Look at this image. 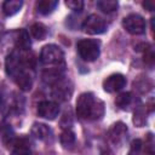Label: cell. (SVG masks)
I'll return each instance as SVG.
<instances>
[{"instance_id":"1","label":"cell","mask_w":155,"mask_h":155,"mask_svg":"<svg viewBox=\"0 0 155 155\" xmlns=\"http://www.w3.org/2000/svg\"><path fill=\"white\" fill-rule=\"evenodd\" d=\"M76 115L82 120H99L104 115V103L91 92H84L76 101Z\"/></svg>"},{"instance_id":"9","label":"cell","mask_w":155,"mask_h":155,"mask_svg":"<svg viewBox=\"0 0 155 155\" xmlns=\"http://www.w3.org/2000/svg\"><path fill=\"white\" fill-rule=\"evenodd\" d=\"M126 78L122 74H111L103 81V88L105 92L115 93L121 91L126 86Z\"/></svg>"},{"instance_id":"5","label":"cell","mask_w":155,"mask_h":155,"mask_svg":"<svg viewBox=\"0 0 155 155\" xmlns=\"http://www.w3.org/2000/svg\"><path fill=\"white\" fill-rule=\"evenodd\" d=\"M107 23L105 21L97 16V15H90L82 23V29L85 33L90 34V35H98V34H102L107 30Z\"/></svg>"},{"instance_id":"15","label":"cell","mask_w":155,"mask_h":155,"mask_svg":"<svg viewBox=\"0 0 155 155\" xmlns=\"http://www.w3.org/2000/svg\"><path fill=\"white\" fill-rule=\"evenodd\" d=\"M11 155H31L30 147L25 139H16Z\"/></svg>"},{"instance_id":"21","label":"cell","mask_w":155,"mask_h":155,"mask_svg":"<svg viewBox=\"0 0 155 155\" xmlns=\"http://www.w3.org/2000/svg\"><path fill=\"white\" fill-rule=\"evenodd\" d=\"M133 87H134L137 91H139L140 93H145V92H148L149 90H151L153 84H151L150 80L143 78V79H138L137 81H134V82H133Z\"/></svg>"},{"instance_id":"23","label":"cell","mask_w":155,"mask_h":155,"mask_svg":"<svg viewBox=\"0 0 155 155\" xmlns=\"http://www.w3.org/2000/svg\"><path fill=\"white\" fill-rule=\"evenodd\" d=\"M65 5L74 11H81L84 8V1L82 0H67Z\"/></svg>"},{"instance_id":"16","label":"cell","mask_w":155,"mask_h":155,"mask_svg":"<svg viewBox=\"0 0 155 155\" xmlns=\"http://www.w3.org/2000/svg\"><path fill=\"white\" fill-rule=\"evenodd\" d=\"M133 124L137 127H143L147 122V113H145V107L139 104L134 108L133 110V119H132Z\"/></svg>"},{"instance_id":"13","label":"cell","mask_w":155,"mask_h":155,"mask_svg":"<svg viewBox=\"0 0 155 155\" xmlns=\"http://www.w3.org/2000/svg\"><path fill=\"white\" fill-rule=\"evenodd\" d=\"M16 48L21 52H28L30 48V39L29 34L25 29H21L18 31L17 39H16Z\"/></svg>"},{"instance_id":"2","label":"cell","mask_w":155,"mask_h":155,"mask_svg":"<svg viewBox=\"0 0 155 155\" xmlns=\"http://www.w3.org/2000/svg\"><path fill=\"white\" fill-rule=\"evenodd\" d=\"M40 62L48 68H62L64 67V53L57 45H45L40 53Z\"/></svg>"},{"instance_id":"17","label":"cell","mask_w":155,"mask_h":155,"mask_svg":"<svg viewBox=\"0 0 155 155\" xmlns=\"http://www.w3.org/2000/svg\"><path fill=\"white\" fill-rule=\"evenodd\" d=\"M57 0H40L36 2V10L41 15H48L57 7Z\"/></svg>"},{"instance_id":"22","label":"cell","mask_w":155,"mask_h":155,"mask_svg":"<svg viewBox=\"0 0 155 155\" xmlns=\"http://www.w3.org/2000/svg\"><path fill=\"white\" fill-rule=\"evenodd\" d=\"M143 148H144L143 142H142L140 139H134V140L131 143V148H130L128 155H142Z\"/></svg>"},{"instance_id":"18","label":"cell","mask_w":155,"mask_h":155,"mask_svg":"<svg viewBox=\"0 0 155 155\" xmlns=\"http://www.w3.org/2000/svg\"><path fill=\"white\" fill-rule=\"evenodd\" d=\"M59 140H61V144L63 145V148L70 149V148H73V145L75 144V140H76L75 133H74L71 130H64V131L61 133Z\"/></svg>"},{"instance_id":"19","label":"cell","mask_w":155,"mask_h":155,"mask_svg":"<svg viewBox=\"0 0 155 155\" xmlns=\"http://www.w3.org/2000/svg\"><path fill=\"white\" fill-rule=\"evenodd\" d=\"M97 7L104 13H111L117 10L119 4L115 0H99L97 1Z\"/></svg>"},{"instance_id":"14","label":"cell","mask_w":155,"mask_h":155,"mask_svg":"<svg viewBox=\"0 0 155 155\" xmlns=\"http://www.w3.org/2000/svg\"><path fill=\"white\" fill-rule=\"evenodd\" d=\"M23 6V1L22 0H6L2 4V11L6 16H13L16 15Z\"/></svg>"},{"instance_id":"6","label":"cell","mask_w":155,"mask_h":155,"mask_svg":"<svg viewBox=\"0 0 155 155\" xmlns=\"http://www.w3.org/2000/svg\"><path fill=\"white\" fill-rule=\"evenodd\" d=\"M52 97L56 101L59 102H64L68 101L73 93V87L71 84L67 80V79H61L59 81H57L56 84L52 85Z\"/></svg>"},{"instance_id":"10","label":"cell","mask_w":155,"mask_h":155,"mask_svg":"<svg viewBox=\"0 0 155 155\" xmlns=\"http://www.w3.org/2000/svg\"><path fill=\"white\" fill-rule=\"evenodd\" d=\"M115 104L122 110H130L131 107L136 108V105H139L140 103H139V99L136 98V96L132 92H122L116 97Z\"/></svg>"},{"instance_id":"7","label":"cell","mask_w":155,"mask_h":155,"mask_svg":"<svg viewBox=\"0 0 155 155\" xmlns=\"http://www.w3.org/2000/svg\"><path fill=\"white\" fill-rule=\"evenodd\" d=\"M127 132H128L127 126H126L124 122L117 121V122H115V124L109 128V131H108V138H109V140H110L114 145L120 147V145H122L124 142L126 140V138H127Z\"/></svg>"},{"instance_id":"3","label":"cell","mask_w":155,"mask_h":155,"mask_svg":"<svg viewBox=\"0 0 155 155\" xmlns=\"http://www.w3.org/2000/svg\"><path fill=\"white\" fill-rule=\"evenodd\" d=\"M78 53L85 62H93L99 57L101 45L99 41L93 39H81L76 44Z\"/></svg>"},{"instance_id":"12","label":"cell","mask_w":155,"mask_h":155,"mask_svg":"<svg viewBox=\"0 0 155 155\" xmlns=\"http://www.w3.org/2000/svg\"><path fill=\"white\" fill-rule=\"evenodd\" d=\"M31 134L39 139V140H47L48 138H51L52 136V131L48 126H46L45 124H40V122H35L31 127Z\"/></svg>"},{"instance_id":"11","label":"cell","mask_w":155,"mask_h":155,"mask_svg":"<svg viewBox=\"0 0 155 155\" xmlns=\"http://www.w3.org/2000/svg\"><path fill=\"white\" fill-rule=\"evenodd\" d=\"M33 68H25L22 71H19L15 78V82L22 91H29L33 87V74H31Z\"/></svg>"},{"instance_id":"4","label":"cell","mask_w":155,"mask_h":155,"mask_svg":"<svg viewBox=\"0 0 155 155\" xmlns=\"http://www.w3.org/2000/svg\"><path fill=\"white\" fill-rule=\"evenodd\" d=\"M122 27L126 29L127 33L132 35H139L145 31V21L142 16L137 13H131L124 18Z\"/></svg>"},{"instance_id":"20","label":"cell","mask_w":155,"mask_h":155,"mask_svg":"<svg viewBox=\"0 0 155 155\" xmlns=\"http://www.w3.org/2000/svg\"><path fill=\"white\" fill-rule=\"evenodd\" d=\"M30 34L36 40H44L47 35V29L42 23H34L30 27Z\"/></svg>"},{"instance_id":"24","label":"cell","mask_w":155,"mask_h":155,"mask_svg":"<svg viewBox=\"0 0 155 155\" xmlns=\"http://www.w3.org/2000/svg\"><path fill=\"white\" fill-rule=\"evenodd\" d=\"M143 6H144L148 11H153L154 7H155V5H154L153 1H145V2H143Z\"/></svg>"},{"instance_id":"8","label":"cell","mask_w":155,"mask_h":155,"mask_svg":"<svg viewBox=\"0 0 155 155\" xmlns=\"http://www.w3.org/2000/svg\"><path fill=\"white\" fill-rule=\"evenodd\" d=\"M59 114V105L52 101H42L38 105V115L46 120H54Z\"/></svg>"}]
</instances>
